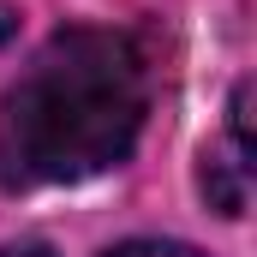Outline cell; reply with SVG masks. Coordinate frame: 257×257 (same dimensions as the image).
<instances>
[{
    "mask_svg": "<svg viewBox=\"0 0 257 257\" xmlns=\"http://www.w3.org/2000/svg\"><path fill=\"white\" fill-rule=\"evenodd\" d=\"M150 114V60L126 30H60L0 102V186H78L120 168Z\"/></svg>",
    "mask_w": 257,
    "mask_h": 257,
    "instance_id": "cell-1",
    "label": "cell"
},
{
    "mask_svg": "<svg viewBox=\"0 0 257 257\" xmlns=\"http://www.w3.org/2000/svg\"><path fill=\"white\" fill-rule=\"evenodd\" d=\"M203 197L221 215H245V197H251V84H239L227 102V150L203 156Z\"/></svg>",
    "mask_w": 257,
    "mask_h": 257,
    "instance_id": "cell-2",
    "label": "cell"
},
{
    "mask_svg": "<svg viewBox=\"0 0 257 257\" xmlns=\"http://www.w3.org/2000/svg\"><path fill=\"white\" fill-rule=\"evenodd\" d=\"M108 257H203V251L180 245V239H132V245H114Z\"/></svg>",
    "mask_w": 257,
    "mask_h": 257,
    "instance_id": "cell-3",
    "label": "cell"
},
{
    "mask_svg": "<svg viewBox=\"0 0 257 257\" xmlns=\"http://www.w3.org/2000/svg\"><path fill=\"white\" fill-rule=\"evenodd\" d=\"M12 36H18V12H12V6H6V0H0V48H6V42H12Z\"/></svg>",
    "mask_w": 257,
    "mask_h": 257,
    "instance_id": "cell-4",
    "label": "cell"
},
{
    "mask_svg": "<svg viewBox=\"0 0 257 257\" xmlns=\"http://www.w3.org/2000/svg\"><path fill=\"white\" fill-rule=\"evenodd\" d=\"M0 257H54V251H42V245H12V251H0Z\"/></svg>",
    "mask_w": 257,
    "mask_h": 257,
    "instance_id": "cell-5",
    "label": "cell"
}]
</instances>
